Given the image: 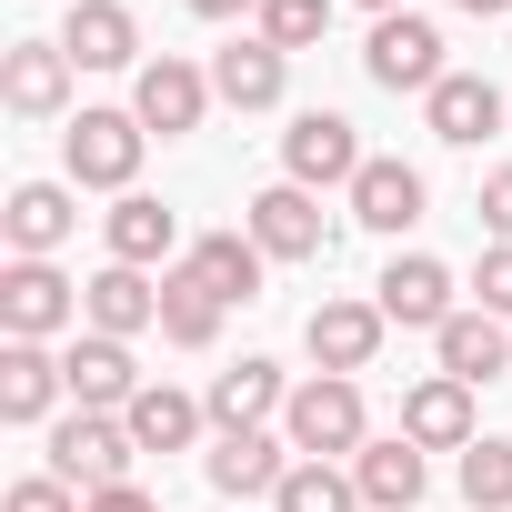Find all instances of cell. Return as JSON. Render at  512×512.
<instances>
[{"label":"cell","instance_id":"cell-4","mask_svg":"<svg viewBox=\"0 0 512 512\" xmlns=\"http://www.w3.org/2000/svg\"><path fill=\"white\" fill-rule=\"evenodd\" d=\"M362 161H372V151H362V131H352L342 111H302V121L282 131V171H292L302 191H332V181L352 191V181H362Z\"/></svg>","mask_w":512,"mask_h":512},{"label":"cell","instance_id":"cell-37","mask_svg":"<svg viewBox=\"0 0 512 512\" xmlns=\"http://www.w3.org/2000/svg\"><path fill=\"white\" fill-rule=\"evenodd\" d=\"M362 11H372V21H392V11H412V0H362Z\"/></svg>","mask_w":512,"mask_h":512},{"label":"cell","instance_id":"cell-28","mask_svg":"<svg viewBox=\"0 0 512 512\" xmlns=\"http://www.w3.org/2000/svg\"><path fill=\"white\" fill-rule=\"evenodd\" d=\"M121 422H131L141 452H181V442L211 422V402H191V392H171V382H141V402H131Z\"/></svg>","mask_w":512,"mask_h":512},{"label":"cell","instance_id":"cell-16","mask_svg":"<svg viewBox=\"0 0 512 512\" xmlns=\"http://www.w3.org/2000/svg\"><path fill=\"white\" fill-rule=\"evenodd\" d=\"M402 432H412L422 452H472V442H482V432H472V382H452V372L412 382V392H402Z\"/></svg>","mask_w":512,"mask_h":512},{"label":"cell","instance_id":"cell-13","mask_svg":"<svg viewBox=\"0 0 512 512\" xmlns=\"http://www.w3.org/2000/svg\"><path fill=\"white\" fill-rule=\"evenodd\" d=\"M422 121H432V141H452V151H482V141L502 131V91H492L482 71H442V91L422 101Z\"/></svg>","mask_w":512,"mask_h":512},{"label":"cell","instance_id":"cell-3","mask_svg":"<svg viewBox=\"0 0 512 512\" xmlns=\"http://www.w3.org/2000/svg\"><path fill=\"white\" fill-rule=\"evenodd\" d=\"M362 71L382 81V91H442V31L422 21V11H392V21H372V41H362Z\"/></svg>","mask_w":512,"mask_h":512},{"label":"cell","instance_id":"cell-38","mask_svg":"<svg viewBox=\"0 0 512 512\" xmlns=\"http://www.w3.org/2000/svg\"><path fill=\"white\" fill-rule=\"evenodd\" d=\"M462 11H472V21H492V11H512V0H462Z\"/></svg>","mask_w":512,"mask_h":512},{"label":"cell","instance_id":"cell-25","mask_svg":"<svg viewBox=\"0 0 512 512\" xmlns=\"http://www.w3.org/2000/svg\"><path fill=\"white\" fill-rule=\"evenodd\" d=\"M221 312H231V302H221V292H211L191 262H171V272H161V342H181V352H211Z\"/></svg>","mask_w":512,"mask_h":512},{"label":"cell","instance_id":"cell-2","mask_svg":"<svg viewBox=\"0 0 512 512\" xmlns=\"http://www.w3.org/2000/svg\"><path fill=\"white\" fill-rule=\"evenodd\" d=\"M141 111H81L71 131H61V161H71V181H91V191H131V171H141Z\"/></svg>","mask_w":512,"mask_h":512},{"label":"cell","instance_id":"cell-7","mask_svg":"<svg viewBox=\"0 0 512 512\" xmlns=\"http://www.w3.org/2000/svg\"><path fill=\"white\" fill-rule=\"evenodd\" d=\"M241 231L262 241L272 262H322V251H332V221H322V201H312L302 181H272L262 201L241 211Z\"/></svg>","mask_w":512,"mask_h":512},{"label":"cell","instance_id":"cell-30","mask_svg":"<svg viewBox=\"0 0 512 512\" xmlns=\"http://www.w3.org/2000/svg\"><path fill=\"white\" fill-rule=\"evenodd\" d=\"M462 502H472V512H512V442L482 432V442L462 452Z\"/></svg>","mask_w":512,"mask_h":512},{"label":"cell","instance_id":"cell-5","mask_svg":"<svg viewBox=\"0 0 512 512\" xmlns=\"http://www.w3.org/2000/svg\"><path fill=\"white\" fill-rule=\"evenodd\" d=\"M131 422H111V412H71L61 432H51V472L61 482H81V492H111V482H131Z\"/></svg>","mask_w":512,"mask_h":512},{"label":"cell","instance_id":"cell-31","mask_svg":"<svg viewBox=\"0 0 512 512\" xmlns=\"http://www.w3.org/2000/svg\"><path fill=\"white\" fill-rule=\"evenodd\" d=\"M332 31V0H262V41L272 51H312Z\"/></svg>","mask_w":512,"mask_h":512},{"label":"cell","instance_id":"cell-1","mask_svg":"<svg viewBox=\"0 0 512 512\" xmlns=\"http://www.w3.org/2000/svg\"><path fill=\"white\" fill-rule=\"evenodd\" d=\"M282 442H292L302 462H342V452H362V442H372V432H362V382L312 372V382L282 402Z\"/></svg>","mask_w":512,"mask_h":512},{"label":"cell","instance_id":"cell-29","mask_svg":"<svg viewBox=\"0 0 512 512\" xmlns=\"http://www.w3.org/2000/svg\"><path fill=\"white\" fill-rule=\"evenodd\" d=\"M272 512H372V502H362V482L342 462H292V482L272 492Z\"/></svg>","mask_w":512,"mask_h":512},{"label":"cell","instance_id":"cell-22","mask_svg":"<svg viewBox=\"0 0 512 512\" xmlns=\"http://www.w3.org/2000/svg\"><path fill=\"white\" fill-rule=\"evenodd\" d=\"M422 201H432V191H422L412 161H362V181H352V221H362V231H412Z\"/></svg>","mask_w":512,"mask_h":512},{"label":"cell","instance_id":"cell-10","mask_svg":"<svg viewBox=\"0 0 512 512\" xmlns=\"http://www.w3.org/2000/svg\"><path fill=\"white\" fill-rule=\"evenodd\" d=\"M292 442L282 432H221L211 442V492H231V502H262V492H282L292 482Z\"/></svg>","mask_w":512,"mask_h":512},{"label":"cell","instance_id":"cell-33","mask_svg":"<svg viewBox=\"0 0 512 512\" xmlns=\"http://www.w3.org/2000/svg\"><path fill=\"white\" fill-rule=\"evenodd\" d=\"M472 292H482V312H502V322H512V241H492V251H482V282H472Z\"/></svg>","mask_w":512,"mask_h":512},{"label":"cell","instance_id":"cell-9","mask_svg":"<svg viewBox=\"0 0 512 512\" xmlns=\"http://www.w3.org/2000/svg\"><path fill=\"white\" fill-rule=\"evenodd\" d=\"M71 51L61 41H11L0 51V101H11L21 121H61V101H71Z\"/></svg>","mask_w":512,"mask_h":512},{"label":"cell","instance_id":"cell-23","mask_svg":"<svg viewBox=\"0 0 512 512\" xmlns=\"http://www.w3.org/2000/svg\"><path fill=\"white\" fill-rule=\"evenodd\" d=\"M282 402H292V392H282V362H262V352L231 362V372L211 382V422H221V432H262Z\"/></svg>","mask_w":512,"mask_h":512},{"label":"cell","instance_id":"cell-27","mask_svg":"<svg viewBox=\"0 0 512 512\" xmlns=\"http://www.w3.org/2000/svg\"><path fill=\"white\" fill-rule=\"evenodd\" d=\"M101 231H111V262H131V272H151V262H171V241H181V221H171V211H161L151 191H121Z\"/></svg>","mask_w":512,"mask_h":512},{"label":"cell","instance_id":"cell-36","mask_svg":"<svg viewBox=\"0 0 512 512\" xmlns=\"http://www.w3.org/2000/svg\"><path fill=\"white\" fill-rule=\"evenodd\" d=\"M201 21H241V11H262V0H191Z\"/></svg>","mask_w":512,"mask_h":512},{"label":"cell","instance_id":"cell-18","mask_svg":"<svg viewBox=\"0 0 512 512\" xmlns=\"http://www.w3.org/2000/svg\"><path fill=\"white\" fill-rule=\"evenodd\" d=\"M352 482H362V502H372V512H412V502H422V482H432V462H422V442H412V432H392V442H362V452H352Z\"/></svg>","mask_w":512,"mask_h":512},{"label":"cell","instance_id":"cell-20","mask_svg":"<svg viewBox=\"0 0 512 512\" xmlns=\"http://www.w3.org/2000/svg\"><path fill=\"white\" fill-rule=\"evenodd\" d=\"M61 392H71V372H61L51 342H11L0 352V422H41Z\"/></svg>","mask_w":512,"mask_h":512},{"label":"cell","instance_id":"cell-17","mask_svg":"<svg viewBox=\"0 0 512 512\" xmlns=\"http://www.w3.org/2000/svg\"><path fill=\"white\" fill-rule=\"evenodd\" d=\"M61 51H71L81 71H131V61H141V21L121 11V0H71Z\"/></svg>","mask_w":512,"mask_h":512},{"label":"cell","instance_id":"cell-11","mask_svg":"<svg viewBox=\"0 0 512 512\" xmlns=\"http://www.w3.org/2000/svg\"><path fill=\"white\" fill-rule=\"evenodd\" d=\"M372 302H382V322H402V332H442V322H452V272L432 262V251H402V262L372 282Z\"/></svg>","mask_w":512,"mask_h":512},{"label":"cell","instance_id":"cell-15","mask_svg":"<svg viewBox=\"0 0 512 512\" xmlns=\"http://www.w3.org/2000/svg\"><path fill=\"white\" fill-rule=\"evenodd\" d=\"M302 342H312V362L322 372H372V352H382V302H322L312 322H302Z\"/></svg>","mask_w":512,"mask_h":512},{"label":"cell","instance_id":"cell-32","mask_svg":"<svg viewBox=\"0 0 512 512\" xmlns=\"http://www.w3.org/2000/svg\"><path fill=\"white\" fill-rule=\"evenodd\" d=\"M0 512H81V502H71L61 472H31V482H11V502H0Z\"/></svg>","mask_w":512,"mask_h":512},{"label":"cell","instance_id":"cell-8","mask_svg":"<svg viewBox=\"0 0 512 512\" xmlns=\"http://www.w3.org/2000/svg\"><path fill=\"white\" fill-rule=\"evenodd\" d=\"M71 322H81V292L51 262H11V272H0V332H11V342H51Z\"/></svg>","mask_w":512,"mask_h":512},{"label":"cell","instance_id":"cell-19","mask_svg":"<svg viewBox=\"0 0 512 512\" xmlns=\"http://www.w3.org/2000/svg\"><path fill=\"white\" fill-rule=\"evenodd\" d=\"M282 81H292V51H272L262 31L231 41V51L211 61V91H221L231 111H272V101H282Z\"/></svg>","mask_w":512,"mask_h":512},{"label":"cell","instance_id":"cell-6","mask_svg":"<svg viewBox=\"0 0 512 512\" xmlns=\"http://www.w3.org/2000/svg\"><path fill=\"white\" fill-rule=\"evenodd\" d=\"M211 101H221V91H211V71H191L181 51L141 61V81H131V111H141V131H161V141L201 131V111H211Z\"/></svg>","mask_w":512,"mask_h":512},{"label":"cell","instance_id":"cell-24","mask_svg":"<svg viewBox=\"0 0 512 512\" xmlns=\"http://www.w3.org/2000/svg\"><path fill=\"white\" fill-rule=\"evenodd\" d=\"M181 262H191V272H201L221 302H262V262H272V251L251 241V231H201Z\"/></svg>","mask_w":512,"mask_h":512},{"label":"cell","instance_id":"cell-34","mask_svg":"<svg viewBox=\"0 0 512 512\" xmlns=\"http://www.w3.org/2000/svg\"><path fill=\"white\" fill-rule=\"evenodd\" d=\"M472 211H482V231H492V241H512V161L482 181V201H472Z\"/></svg>","mask_w":512,"mask_h":512},{"label":"cell","instance_id":"cell-12","mask_svg":"<svg viewBox=\"0 0 512 512\" xmlns=\"http://www.w3.org/2000/svg\"><path fill=\"white\" fill-rule=\"evenodd\" d=\"M61 372H71V402H81V412H131V402H141L131 342H111V332H81V342L61 352Z\"/></svg>","mask_w":512,"mask_h":512},{"label":"cell","instance_id":"cell-35","mask_svg":"<svg viewBox=\"0 0 512 512\" xmlns=\"http://www.w3.org/2000/svg\"><path fill=\"white\" fill-rule=\"evenodd\" d=\"M81 512H161V502H151V492H141V482H111V492H91V502H81Z\"/></svg>","mask_w":512,"mask_h":512},{"label":"cell","instance_id":"cell-14","mask_svg":"<svg viewBox=\"0 0 512 512\" xmlns=\"http://www.w3.org/2000/svg\"><path fill=\"white\" fill-rule=\"evenodd\" d=\"M81 322H91V332H111V342H131V332H151V322H161V282H151V272H131V262H111V272H91V282H81Z\"/></svg>","mask_w":512,"mask_h":512},{"label":"cell","instance_id":"cell-26","mask_svg":"<svg viewBox=\"0 0 512 512\" xmlns=\"http://www.w3.org/2000/svg\"><path fill=\"white\" fill-rule=\"evenodd\" d=\"M432 352H442L452 382H492V372L512 362V332H502V312H452V322L432 332Z\"/></svg>","mask_w":512,"mask_h":512},{"label":"cell","instance_id":"cell-21","mask_svg":"<svg viewBox=\"0 0 512 512\" xmlns=\"http://www.w3.org/2000/svg\"><path fill=\"white\" fill-rule=\"evenodd\" d=\"M71 221H81V211H71V191H61V181H21V191H11V211H0V231H11L21 262H51V251L71 241Z\"/></svg>","mask_w":512,"mask_h":512}]
</instances>
